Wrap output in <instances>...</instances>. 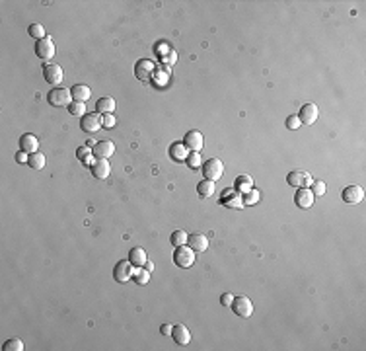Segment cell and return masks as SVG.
Returning <instances> with one entry per match:
<instances>
[{
	"label": "cell",
	"mask_w": 366,
	"mask_h": 351,
	"mask_svg": "<svg viewBox=\"0 0 366 351\" xmlns=\"http://www.w3.org/2000/svg\"><path fill=\"white\" fill-rule=\"evenodd\" d=\"M171 244L175 246V248H179V246H185L187 244V240H189V234L185 232V230H175V232H171Z\"/></svg>",
	"instance_id": "83f0119b"
},
{
	"label": "cell",
	"mask_w": 366,
	"mask_h": 351,
	"mask_svg": "<svg viewBox=\"0 0 366 351\" xmlns=\"http://www.w3.org/2000/svg\"><path fill=\"white\" fill-rule=\"evenodd\" d=\"M310 189H312L314 195H323V193H325V183H323V181H312Z\"/></svg>",
	"instance_id": "d590c367"
},
{
	"label": "cell",
	"mask_w": 366,
	"mask_h": 351,
	"mask_svg": "<svg viewBox=\"0 0 366 351\" xmlns=\"http://www.w3.org/2000/svg\"><path fill=\"white\" fill-rule=\"evenodd\" d=\"M300 125H302V123H300L298 115H293V117H289V119H287V127H289V129H293V131H294V129H298Z\"/></svg>",
	"instance_id": "74e56055"
},
{
	"label": "cell",
	"mask_w": 366,
	"mask_h": 351,
	"mask_svg": "<svg viewBox=\"0 0 366 351\" xmlns=\"http://www.w3.org/2000/svg\"><path fill=\"white\" fill-rule=\"evenodd\" d=\"M187 246H189L193 252L203 254V252L209 250V238H207L205 234H191L189 240H187Z\"/></svg>",
	"instance_id": "2e32d148"
},
{
	"label": "cell",
	"mask_w": 366,
	"mask_h": 351,
	"mask_svg": "<svg viewBox=\"0 0 366 351\" xmlns=\"http://www.w3.org/2000/svg\"><path fill=\"white\" fill-rule=\"evenodd\" d=\"M183 145H185L191 152H201L205 141H203V135H201L199 131H189V133L185 135V139H183Z\"/></svg>",
	"instance_id": "9a60e30c"
},
{
	"label": "cell",
	"mask_w": 366,
	"mask_h": 351,
	"mask_svg": "<svg viewBox=\"0 0 366 351\" xmlns=\"http://www.w3.org/2000/svg\"><path fill=\"white\" fill-rule=\"evenodd\" d=\"M232 301H234V295H230V293H224V295L220 297L222 306H230V304H232Z\"/></svg>",
	"instance_id": "ab89813d"
},
{
	"label": "cell",
	"mask_w": 366,
	"mask_h": 351,
	"mask_svg": "<svg viewBox=\"0 0 366 351\" xmlns=\"http://www.w3.org/2000/svg\"><path fill=\"white\" fill-rule=\"evenodd\" d=\"M365 199V189L361 185H349L343 189V201L349 205H357Z\"/></svg>",
	"instance_id": "4fadbf2b"
},
{
	"label": "cell",
	"mask_w": 366,
	"mask_h": 351,
	"mask_svg": "<svg viewBox=\"0 0 366 351\" xmlns=\"http://www.w3.org/2000/svg\"><path fill=\"white\" fill-rule=\"evenodd\" d=\"M117 125V119H115V115L113 113H109V115H103L101 117V127L103 129H113Z\"/></svg>",
	"instance_id": "e575fe53"
},
{
	"label": "cell",
	"mask_w": 366,
	"mask_h": 351,
	"mask_svg": "<svg viewBox=\"0 0 366 351\" xmlns=\"http://www.w3.org/2000/svg\"><path fill=\"white\" fill-rule=\"evenodd\" d=\"M115 107H117V103H115V98H111V96H105V98L98 100V103H96V111H98V113H103V115L113 113Z\"/></svg>",
	"instance_id": "44dd1931"
},
{
	"label": "cell",
	"mask_w": 366,
	"mask_h": 351,
	"mask_svg": "<svg viewBox=\"0 0 366 351\" xmlns=\"http://www.w3.org/2000/svg\"><path fill=\"white\" fill-rule=\"evenodd\" d=\"M37 149H39V141H37L35 135H31V133L22 135V139H20V150H24L27 154H33V152H39Z\"/></svg>",
	"instance_id": "e0dca14e"
},
{
	"label": "cell",
	"mask_w": 366,
	"mask_h": 351,
	"mask_svg": "<svg viewBox=\"0 0 366 351\" xmlns=\"http://www.w3.org/2000/svg\"><path fill=\"white\" fill-rule=\"evenodd\" d=\"M129 262L133 263L135 267H145V263L148 262L146 252L143 248H133L131 254H129Z\"/></svg>",
	"instance_id": "603a6c76"
},
{
	"label": "cell",
	"mask_w": 366,
	"mask_h": 351,
	"mask_svg": "<svg viewBox=\"0 0 366 351\" xmlns=\"http://www.w3.org/2000/svg\"><path fill=\"white\" fill-rule=\"evenodd\" d=\"M55 43H53V39L47 35V37H43V39H39L37 41V45H35V53H37V57L39 59H43V61H49V59H53L55 57Z\"/></svg>",
	"instance_id": "8992f818"
},
{
	"label": "cell",
	"mask_w": 366,
	"mask_h": 351,
	"mask_svg": "<svg viewBox=\"0 0 366 351\" xmlns=\"http://www.w3.org/2000/svg\"><path fill=\"white\" fill-rule=\"evenodd\" d=\"M162 61H164V65L170 69V67H173L175 61H177V53H175V51H170V55H164Z\"/></svg>",
	"instance_id": "8d00e7d4"
},
{
	"label": "cell",
	"mask_w": 366,
	"mask_h": 351,
	"mask_svg": "<svg viewBox=\"0 0 366 351\" xmlns=\"http://www.w3.org/2000/svg\"><path fill=\"white\" fill-rule=\"evenodd\" d=\"M195 258H197V252H193L187 244L175 248V252H173V263H175L177 267H181V269L191 267V265L195 263Z\"/></svg>",
	"instance_id": "7a4b0ae2"
},
{
	"label": "cell",
	"mask_w": 366,
	"mask_h": 351,
	"mask_svg": "<svg viewBox=\"0 0 366 351\" xmlns=\"http://www.w3.org/2000/svg\"><path fill=\"white\" fill-rule=\"evenodd\" d=\"M76 154H78V158L82 160V158H86L88 154H92V147H88V145H86V147H80V149L76 150Z\"/></svg>",
	"instance_id": "f35d334b"
},
{
	"label": "cell",
	"mask_w": 366,
	"mask_h": 351,
	"mask_svg": "<svg viewBox=\"0 0 366 351\" xmlns=\"http://www.w3.org/2000/svg\"><path fill=\"white\" fill-rule=\"evenodd\" d=\"M133 279L137 281V285H148V281H150V271H148V269H143V267H135Z\"/></svg>",
	"instance_id": "f546056e"
},
{
	"label": "cell",
	"mask_w": 366,
	"mask_h": 351,
	"mask_svg": "<svg viewBox=\"0 0 366 351\" xmlns=\"http://www.w3.org/2000/svg\"><path fill=\"white\" fill-rule=\"evenodd\" d=\"M187 166L191 168V170H199L201 166H203V158H201V152H191L189 156H187Z\"/></svg>",
	"instance_id": "4dcf8cb0"
},
{
	"label": "cell",
	"mask_w": 366,
	"mask_h": 351,
	"mask_svg": "<svg viewBox=\"0 0 366 351\" xmlns=\"http://www.w3.org/2000/svg\"><path fill=\"white\" fill-rule=\"evenodd\" d=\"M27 33H29L31 37H35L37 41L43 39V37H47V35H45V27H43L41 24H31L29 29H27Z\"/></svg>",
	"instance_id": "1f68e13d"
},
{
	"label": "cell",
	"mask_w": 366,
	"mask_h": 351,
	"mask_svg": "<svg viewBox=\"0 0 366 351\" xmlns=\"http://www.w3.org/2000/svg\"><path fill=\"white\" fill-rule=\"evenodd\" d=\"M242 199H244V207H251V205L259 203V199H261V191H257V189H249L247 193L242 195Z\"/></svg>",
	"instance_id": "4316f807"
},
{
	"label": "cell",
	"mask_w": 366,
	"mask_h": 351,
	"mask_svg": "<svg viewBox=\"0 0 366 351\" xmlns=\"http://www.w3.org/2000/svg\"><path fill=\"white\" fill-rule=\"evenodd\" d=\"M230 306L236 312V316H240V318H249L253 314V302L247 297H234Z\"/></svg>",
	"instance_id": "277c9868"
},
{
	"label": "cell",
	"mask_w": 366,
	"mask_h": 351,
	"mask_svg": "<svg viewBox=\"0 0 366 351\" xmlns=\"http://www.w3.org/2000/svg\"><path fill=\"white\" fill-rule=\"evenodd\" d=\"M73 98L74 101H84L86 103V100H90V96H92V90L86 86V84H76V86H73Z\"/></svg>",
	"instance_id": "cb8c5ba5"
},
{
	"label": "cell",
	"mask_w": 366,
	"mask_h": 351,
	"mask_svg": "<svg viewBox=\"0 0 366 351\" xmlns=\"http://www.w3.org/2000/svg\"><path fill=\"white\" fill-rule=\"evenodd\" d=\"M16 160H18L20 164H25V162H29V154L24 152V150H20V152L16 154Z\"/></svg>",
	"instance_id": "60d3db41"
},
{
	"label": "cell",
	"mask_w": 366,
	"mask_h": 351,
	"mask_svg": "<svg viewBox=\"0 0 366 351\" xmlns=\"http://www.w3.org/2000/svg\"><path fill=\"white\" fill-rule=\"evenodd\" d=\"M92 174L96 176L98 179H105V177H109V174H111V164H109V160L98 158L96 164L92 166Z\"/></svg>",
	"instance_id": "d6986e66"
},
{
	"label": "cell",
	"mask_w": 366,
	"mask_h": 351,
	"mask_svg": "<svg viewBox=\"0 0 366 351\" xmlns=\"http://www.w3.org/2000/svg\"><path fill=\"white\" fill-rule=\"evenodd\" d=\"M33 170H43V166H45V156H43V152H33V154H29V162H27Z\"/></svg>",
	"instance_id": "f1b7e54d"
},
{
	"label": "cell",
	"mask_w": 366,
	"mask_h": 351,
	"mask_svg": "<svg viewBox=\"0 0 366 351\" xmlns=\"http://www.w3.org/2000/svg\"><path fill=\"white\" fill-rule=\"evenodd\" d=\"M215 183H217V181H211V179L199 181V185H197L199 195H201V197H211V195H215Z\"/></svg>",
	"instance_id": "484cf974"
},
{
	"label": "cell",
	"mask_w": 366,
	"mask_h": 351,
	"mask_svg": "<svg viewBox=\"0 0 366 351\" xmlns=\"http://www.w3.org/2000/svg\"><path fill=\"white\" fill-rule=\"evenodd\" d=\"M234 189H236V191H240L242 195H244V193H247L249 189H253V177H251V176H247V174L240 176V177L236 179V187H234Z\"/></svg>",
	"instance_id": "d4e9b609"
},
{
	"label": "cell",
	"mask_w": 366,
	"mask_h": 351,
	"mask_svg": "<svg viewBox=\"0 0 366 351\" xmlns=\"http://www.w3.org/2000/svg\"><path fill=\"white\" fill-rule=\"evenodd\" d=\"M80 127L86 133H98V131H101L103 129L101 127V115L99 113H86V115H82Z\"/></svg>",
	"instance_id": "52a82bcc"
},
{
	"label": "cell",
	"mask_w": 366,
	"mask_h": 351,
	"mask_svg": "<svg viewBox=\"0 0 366 351\" xmlns=\"http://www.w3.org/2000/svg\"><path fill=\"white\" fill-rule=\"evenodd\" d=\"M187 150H189V149H187L183 143H173V145L170 147V156H171V160H175V162H185L187 156H189Z\"/></svg>",
	"instance_id": "7402d4cb"
},
{
	"label": "cell",
	"mask_w": 366,
	"mask_h": 351,
	"mask_svg": "<svg viewBox=\"0 0 366 351\" xmlns=\"http://www.w3.org/2000/svg\"><path fill=\"white\" fill-rule=\"evenodd\" d=\"M287 181H289V185H293V187H310L312 185V181H314V177L308 174V172H302V170H294V172H291V174L287 176Z\"/></svg>",
	"instance_id": "7c38bea8"
},
{
	"label": "cell",
	"mask_w": 366,
	"mask_h": 351,
	"mask_svg": "<svg viewBox=\"0 0 366 351\" xmlns=\"http://www.w3.org/2000/svg\"><path fill=\"white\" fill-rule=\"evenodd\" d=\"M224 174V164L219 158H211L203 164V176L205 179H211V181H219Z\"/></svg>",
	"instance_id": "3957f363"
},
{
	"label": "cell",
	"mask_w": 366,
	"mask_h": 351,
	"mask_svg": "<svg viewBox=\"0 0 366 351\" xmlns=\"http://www.w3.org/2000/svg\"><path fill=\"white\" fill-rule=\"evenodd\" d=\"M133 275H135V265L129 260L127 262H119L115 265V269H113V277H115L117 283H127V281L133 279Z\"/></svg>",
	"instance_id": "5b68a950"
},
{
	"label": "cell",
	"mask_w": 366,
	"mask_h": 351,
	"mask_svg": "<svg viewBox=\"0 0 366 351\" xmlns=\"http://www.w3.org/2000/svg\"><path fill=\"white\" fill-rule=\"evenodd\" d=\"M222 203L228 205V207H234V209H244L242 193L236 191V189H226L224 195H222Z\"/></svg>",
	"instance_id": "ac0fdd59"
},
{
	"label": "cell",
	"mask_w": 366,
	"mask_h": 351,
	"mask_svg": "<svg viewBox=\"0 0 366 351\" xmlns=\"http://www.w3.org/2000/svg\"><path fill=\"white\" fill-rule=\"evenodd\" d=\"M4 351H24V342L22 340H18V338H14V340H8L6 344H4V348H2Z\"/></svg>",
	"instance_id": "d6a6232c"
},
{
	"label": "cell",
	"mask_w": 366,
	"mask_h": 351,
	"mask_svg": "<svg viewBox=\"0 0 366 351\" xmlns=\"http://www.w3.org/2000/svg\"><path fill=\"white\" fill-rule=\"evenodd\" d=\"M314 199H316V195L312 193L310 187H300L296 191V195H294V201H296V205L300 209H310L314 205Z\"/></svg>",
	"instance_id": "5bb4252c"
},
{
	"label": "cell",
	"mask_w": 366,
	"mask_h": 351,
	"mask_svg": "<svg viewBox=\"0 0 366 351\" xmlns=\"http://www.w3.org/2000/svg\"><path fill=\"white\" fill-rule=\"evenodd\" d=\"M96 160H98V158H96L94 154H88L86 158H82V164H84V166H88V168H92V166L96 164Z\"/></svg>",
	"instance_id": "b9f144b4"
},
{
	"label": "cell",
	"mask_w": 366,
	"mask_h": 351,
	"mask_svg": "<svg viewBox=\"0 0 366 351\" xmlns=\"http://www.w3.org/2000/svg\"><path fill=\"white\" fill-rule=\"evenodd\" d=\"M135 75H137L139 80L146 82V80H150V78L156 75V65H154L152 61H148V59H143V61L137 63V67H135Z\"/></svg>",
	"instance_id": "30bf717a"
},
{
	"label": "cell",
	"mask_w": 366,
	"mask_h": 351,
	"mask_svg": "<svg viewBox=\"0 0 366 351\" xmlns=\"http://www.w3.org/2000/svg\"><path fill=\"white\" fill-rule=\"evenodd\" d=\"M47 100H49V103L55 105V107H67V105L73 103L74 98H73V92H71V90L59 86V88H53V90L47 94Z\"/></svg>",
	"instance_id": "6da1fadb"
},
{
	"label": "cell",
	"mask_w": 366,
	"mask_h": 351,
	"mask_svg": "<svg viewBox=\"0 0 366 351\" xmlns=\"http://www.w3.org/2000/svg\"><path fill=\"white\" fill-rule=\"evenodd\" d=\"M145 269H148V271H152V269H154V263H152V262H146V263H145Z\"/></svg>",
	"instance_id": "ee69618b"
},
{
	"label": "cell",
	"mask_w": 366,
	"mask_h": 351,
	"mask_svg": "<svg viewBox=\"0 0 366 351\" xmlns=\"http://www.w3.org/2000/svg\"><path fill=\"white\" fill-rule=\"evenodd\" d=\"M171 330H173V326H170V324H164V326L160 328V332H162L164 336H171Z\"/></svg>",
	"instance_id": "7bdbcfd3"
},
{
	"label": "cell",
	"mask_w": 366,
	"mask_h": 351,
	"mask_svg": "<svg viewBox=\"0 0 366 351\" xmlns=\"http://www.w3.org/2000/svg\"><path fill=\"white\" fill-rule=\"evenodd\" d=\"M43 76L49 84L59 88L65 78V73H63V67H59V65H43Z\"/></svg>",
	"instance_id": "ba28073f"
},
{
	"label": "cell",
	"mask_w": 366,
	"mask_h": 351,
	"mask_svg": "<svg viewBox=\"0 0 366 351\" xmlns=\"http://www.w3.org/2000/svg\"><path fill=\"white\" fill-rule=\"evenodd\" d=\"M317 117H319V109H317L316 103H306V105H302V109H300V113H298V119H300V123H304V125H314V123L317 121Z\"/></svg>",
	"instance_id": "8fae6325"
},
{
	"label": "cell",
	"mask_w": 366,
	"mask_h": 351,
	"mask_svg": "<svg viewBox=\"0 0 366 351\" xmlns=\"http://www.w3.org/2000/svg\"><path fill=\"white\" fill-rule=\"evenodd\" d=\"M69 111H71L73 115H86V103H84V101H73V103L69 105Z\"/></svg>",
	"instance_id": "836d02e7"
},
{
	"label": "cell",
	"mask_w": 366,
	"mask_h": 351,
	"mask_svg": "<svg viewBox=\"0 0 366 351\" xmlns=\"http://www.w3.org/2000/svg\"><path fill=\"white\" fill-rule=\"evenodd\" d=\"M92 154L96 158H103V160H109L113 154H115V143L113 141H99L92 147Z\"/></svg>",
	"instance_id": "9c48e42d"
},
{
	"label": "cell",
	"mask_w": 366,
	"mask_h": 351,
	"mask_svg": "<svg viewBox=\"0 0 366 351\" xmlns=\"http://www.w3.org/2000/svg\"><path fill=\"white\" fill-rule=\"evenodd\" d=\"M171 336H173V340H175V344H177V346H187V344L191 342V332H189V330H187L183 324L173 326Z\"/></svg>",
	"instance_id": "ffe728a7"
}]
</instances>
